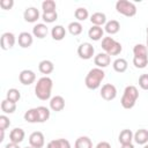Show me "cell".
<instances>
[{
    "label": "cell",
    "instance_id": "obj_13",
    "mask_svg": "<svg viewBox=\"0 0 148 148\" xmlns=\"http://www.w3.org/2000/svg\"><path fill=\"white\" fill-rule=\"evenodd\" d=\"M65 108V99L62 96H54L50 99V109L52 111H56V112H59V111H62Z\"/></svg>",
    "mask_w": 148,
    "mask_h": 148
},
{
    "label": "cell",
    "instance_id": "obj_45",
    "mask_svg": "<svg viewBox=\"0 0 148 148\" xmlns=\"http://www.w3.org/2000/svg\"><path fill=\"white\" fill-rule=\"evenodd\" d=\"M143 148H148V143H146V145L143 146Z\"/></svg>",
    "mask_w": 148,
    "mask_h": 148
},
{
    "label": "cell",
    "instance_id": "obj_36",
    "mask_svg": "<svg viewBox=\"0 0 148 148\" xmlns=\"http://www.w3.org/2000/svg\"><path fill=\"white\" fill-rule=\"evenodd\" d=\"M133 65L136 67V68H145L147 65H148V57L146 58H138V57H133Z\"/></svg>",
    "mask_w": 148,
    "mask_h": 148
},
{
    "label": "cell",
    "instance_id": "obj_5",
    "mask_svg": "<svg viewBox=\"0 0 148 148\" xmlns=\"http://www.w3.org/2000/svg\"><path fill=\"white\" fill-rule=\"evenodd\" d=\"M116 10L127 17H132L136 14V6L128 0H118L116 2Z\"/></svg>",
    "mask_w": 148,
    "mask_h": 148
},
{
    "label": "cell",
    "instance_id": "obj_32",
    "mask_svg": "<svg viewBox=\"0 0 148 148\" xmlns=\"http://www.w3.org/2000/svg\"><path fill=\"white\" fill-rule=\"evenodd\" d=\"M20 98H21V92L17 89H15V88L8 89L7 95H6V99H8V101H10L13 103H16V102L20 101Z\"/></svg>",
    "mask_w": 148,
    "mask_h": 148
},
{
    "label": "cell",
    "instance_id": "obj_10",
    "mask_svg": "<svg viewBox=\"0 0 148 148\" xmlns=\"http://www.w3.org/2000/svg\"><path fill=\"white\" fill-rule=\"evenodd\" d=\"M94 62H95V65L98 67V68H105V67H108L109 65H110V62H111V57L108 54V53H105V52H99L98 54H96L95 56V58H94Z\"/></svg>",
    "mask_w": 148,
    "mask_h": 148
},
{
    "label": "cell",
    "instance_id": "obj_37",
    "mask_svg": "<svg viewBox=\"0 0 148 148\" xmlns=\"http://www.w3.org/2000/svg\"><path fill=\"white\" fill-rule=\"evenodd\" d=\"M10 126V120L6 114L0 116V131H6Z\"/></svg>",
    "mask_w": 148,
    "mask_h": 148
},
{
    "label": "cell",
    "instance_id": "obj_7",
    "mask_svg": "<svg viewBox=\"0 0 148 148\" xmlns=\"http://www.w3.org/2000/svg\"><path fill=\"white\" fill-rule=\"evenodd\" d=\"M101 96L105 101H112L117 96V88L111 83H105L101 88Z\"/></svg>",
    "mask_w": 148,
    "mask_h": 148
},
{
    "label": "cell",
    "instance_id": "obj_41",
    "mask_svg": "<svg viewBox=\"0 0 148 148\" xmlns=\"http://www.w3.org/2000/svg\"><path fill=\"white\" fill-rule=\"evenodd\" d=\"M5 148H20L18 143H14V142H9L5 146Z\"/></svg>",
    "mask_w": 148,
    "mask_h": 148
},
{
    "label": "cell",
    "instance_id": "obj_15",
    "mask_svg": "<svg viewBox=\"0 0 148 148\" xmlns=\"http://www.w3.org/2000/svg\"><path fill=\"white\" fill-rule=\"evenodd\" d=\"M24 131L20 127H16L14 130H12V132L9 133V140L10 142H14V143H21L24 139Z\"/></svg>",
    "mask_w": 148,
    "mask_h": 148
},
{
    "label": "cell",
    "instance_id": "obj_11",
    "mask_svg": "<svg viewBox=\"0 0 148 148\" xmlns=\"http://www.w3.org/2000/svg\"><path fill=\"white\" fill-rule=\"evenodd\" d=\"M18 80L24 86H30L31 83L35 82L36 80V74L31 71V69H23L20 75H18Z\"/></svg>",
    "mask_w": 148,
    "mask_h": 148
},
{
    "label": "cell",
    "instance_id": "obj_18",
    "mask_svg": "<svg viewBox=\"0 0 148 148\" xmlns=\"http://www.w3.org/2000/svg\"><path fill=\"white\" fill-rule=\"evenodd\" d=\"M47 32H49V29H47L46 24H44V23H37V24L32 28V35H34L35 37L39 38V39L44 38V37L47 35Z\"/></svg>",
    "mask_w": 148,
    "mask_h": 148
},
{
    "label": "cell",
    "instance_id": "obj_46",
    "mask_svg": "<svg viewBox=\"0 0 148 148\" xmlns=\"http://www.w3.org/2000/svg\"><path fill=\"white\" fill-rule=\"evenodd\" d=\"M24 148H34V147H31V146H27V147H24Z\"/></svg>",
    "mask_w": 148,
    "mask_h": 148
},
{
    "label": "cell",
    "instance_id": "obj_20",
    "mask_svg": "<svg viewBox=\"0 0 148 148\" xmlns=\"http://www.w3.org/2000/svg\"><path fill=\"white\" fill-rule=\"evenodd\" d=\"M51 36L54 40H62L66 36V29L58 24V25H54L52 29H51Z\"/></svg>",
    "mask_w": 148,
    "mask_h": 148
},
{
    "label": "cell",
    "instance_id": "obj_34",
    "mask_svg": "<svg viewBox=\"0 0 148 148\" xmlns=\"http://www.w3.org/2000/svg\"><path fill=\"white\" fill-rule=\"evenodd\" d=\"M42 18H43V21L46 22V23H53V22L57 21V18H58V13H57V10H54V12H49V13H43V14H42Z\"/></svg>",
    "mask_w": 148,
    "mask_h": 148
},
{
    "label": "cell",
    "instance_id": "obj_35",
    "mask_svg": "<svg viewBox=\"0 0 148 148\" xmlns=\"http://www.w3.org/2000/svg\"><path fill=\"white\" fill-rule=\"evenodd\" d=\"M56 2L53 0H45L42 2V9L43 13H49V12H54L56 10Z\"/></svg>",
    "mask_w": 148,
    "mask_h": 148
},
{
    "label": "cell",
    "instance_id": "obj_8",
    "mask_svg": "<svg viewBox=\"0 0 148 148\" xmlns=\"http://www.w3.org/2000/svg\"><path fill=\"white\" fill-rule=\"evenodd\" d=\"M29 145L34 148H43L45 145V138L44 134L39 131L32 132L29 135Z\"/></svg>",
    "mask_w": 148,
    "mask_h": 148
},
{
    "label": "cell",
    "instance_id": "obj_23",
    "mask_svg": "<svg viewBox=\"0 0 148 148\" xmlns=\"http://www.w3.org/2000/svg\"><path fill=\"white\" fill-rule=\"evenodd\" d=\"M46 148H71V143L67 139H56V140H51Z\"/></svg>",
    "mask_w": 148,
    "mask_h": 148
},
{
    "label": "cell",
    "instance_id": "obj_4",
    "mask_svg": "<svg viewBox=\"0 0 148 148\" xmlns=\"http://www.w3.org/2000/svg\"><path fill=\"white\" fill-rule=\"evenodd\" d=\"M102 49L109 56H118L123 51L121 44L112 37H104L102 39Z\"/></svg>",
    "mask_w": 148,
    "mask_h": 148
},
{
    "label": "cell",
    "instance_id": "obj_25",
    "mask_svg": "<svg viewBox=\"0 0 148 148\" xmlns=\"http://www.w3.org/2000/svg\"><path fill=\"white\" fill-rule=\"evenodd\" d=\"M74 148H92V142L90 140V138L83 135V136H79L75 140L74 143Z\"/></svg>",
    "mask_w": 148,
    "mask_h": 148
},
{
    "label": "cell",
    "instance_id": "obj_17",
    "mask_svg": "<svg viewBox=\"0 0 148 148\" xmlns=\"http://www.w3.org/2000/svg\"><path fill=\"white\" fill-rule=\"evenodd\" d=\"M133 140L138 143V145H146L148 142V130L145 128H140L134 133V138Z\"/></svg>",
    "mask_w": 148,
    "mask_h": 148
},
{
    "label": "cell",
    "instance_id": "obj_38",
    "mask_svg": "<svg viewBox=\"0 0 148 148\" xmlns=\"http://www.w3.org/2000/svg\"><path fill=\"white\" fill-rule=\"evenodd\" d=\"M139 86L143 90H148V74H141L139 77Z\"/></svg>",
    "mask_w": 148,
    "mask_h": 148
},
{
    "label": "cell",
    "instance_id": "obj_29",
    "mask_svg": "<svg viewBox=\"0 0 148 148\" xmlns=\"http://www.w3.org/2000/svg\"><path fill=\"white\" fill-rule=\"evenodd\" d=\"M67 29H68L69 34L73 35V36H77V35H80V34L82 32V30H83V29H82V24H81L80 22H77V21H73V22H71V23L68 24Z\"/></svg>",
    "mask_w": 148,
    "mask_h": 148
},
{
    "label": "cell",
    "instance_id": "obj_3",
    "mask_svg": "<svg viewBox=\"0 0 148 148\" xmlns=\"http://www.w3.org/2000/svg\"><path fill=\"white\" fill-rule=\"evenodd\" d=\"M139 98V91L135 86H127L120 99V104L124 109H132Z\"/></svg>",
    "mask_w": 148,
    "mask_h": 148
},
{
    "label": "cell",
    "instance_id": "obj_2",
    "mask_svg": "<svg viewBox=\"0 0 148 148\" xmlns=\"http://www.w3.org/2000/svg\"><path fill=\"white\" fill-rule=\"evenodd\" d=\"M105 77V73L102 68H98V67H95V68H91L88 74L86 75V79H84V84L88 89L90 90H96L97 88H99L102 81L104 80Z\"/></svg>",
    "mask_w": 148,
    "mask_h": 148
},
{
    "label": "cell",
    "instance_id": "obj_33",
    "mask_svg": "<svg viewBox=\"0 0 148 148\" xmlns=\"http://www.w3.org/2000/svg\"><path fill=\"white\" fill-rule=\"evenodd\" d=\"M74 16H75V18L77 20V22L84 21V20H87L88 16H89L88 9H86L84 7H79V8L75 9V12H74Z\"/></svg>",
    "mask_w": 148,
    "mask_h": 148
},
{
    "label": "cell",
    "instance_id": "obj_27",
    "mask_svg": "<svg viewBox=\"0 0 148 148\" xmlns=\"http://www.w3.org/2000/svg\"><path fill=\"white\" fill-rule=\"evenodd\" d=\"M24 120L28 121V123H38V112H37V108H32V109H29L25 111L24 116H23Z\"/></svg>",
    "mask_w": 148,
    "mask_h": 148
},
{
    "label": "cell",
    "instance_id": "obj_44",
    "mask_svg": "<svg viewBox=\"0 0 148 148\" xmlns=\"http://www.w3.org/2000/svg\"><path fill=\"white\" fill-rule=\"evenodd\" d=\"M146 32H147V39H146V46H147V49H148V27H147V30H146Z\"/></svg>",
    "mask_w": 148,
    "mask_h": 148
},
{
    "label": "cell",
    "instance_id": "obj_31",
    "mask_svg": "<svg viewBox=\"0 0 148 148\" xmlns=\"http://www.w3.org/2000/svg\"><path fill=\"white\" fill-rule=\"evenodd\" d=\"M1 110L3 113H13L16 110V103H13L8 99H3L1 102Z\"/></svg>",
    "mask_w": 148,
    "mask_h": 148
},
{
    "label": "cell",
    "instance_id": "obj_28",
    "mask_svg": "<svg viewBox=\"0 0 148 148\" xmlns=\"http://www.w3.org/2000/svg\"><path fill=\"white\" fill-rule=\"evenodd\" d=\"M133 54L138 58H146L148 57V49L143 44H136L133 47Z\"/></svg>",
    "mask_w": 148,
    "mask_h": 148
},
{
    "label": "cell",
    "instance_id": "obj_24",
    "mask_svg": "<svg viewBox=\"0 0 148 148\" xmlns=\"http://www.w3.org/2000/svg\"><path fill=\"white\" fill-rule=\"evenodd\" d=\"M104 30L109 34V35H114L120 30V23L117 20H110L105 23Z\"/></svg>",
    "mask_w": 148,
    "mask_h": 148
},
{
    "label": "cell",
    "instance_id": "obj_12",
    "mask_svg": "<svg viewBox=\"0 0 148 148\" xmlns=\"http://www.w3.org/2000/svg\"><path fill=\"white\" fill-rule=\"evenodd\" d=\"M39 10L36 8V7H28L25 10H24V13H23V17H24V20L27 21V22H29V23H34V22H36L38 18H39Z\"/></svg>",
    "mask_w": 148,
    "mask_h": 148
},
{
    "label": "cell",
    "instance_id": "obj_26",
    "mask_svg": "<svg viewBox=\"0 0 148 148\" xmlns=\"http://www.w3.org/2000/svg\"><path fill=\"white\" fill-rule=\"evenodd\" d=\"M112 66H113V69L117 73H124V72H126V69L128 67V64H127L126 59H124V58H117L113 61Z\"/></svg>",
    "mask_w": 148,
    "mask_h": 148
},
{
    "label": "cell",
    "instance_id": "obj_19",
    "mask_svg": "<svg viewBox=\"0 0 148 148\" xmlns=\"http://www.w3.org/2000/svg\"><path fill=\"white\" fill-rule=\"evenodd\" d=\"M90 22L92 23V25L101 27V25H103L108 22L106 21V15L102 12H96L90 16Z\"/></svg>",
    "mask_w": 148,
    "mask_h": 148
},
{
    "label": "cell",
    "instance_id": "obj_43",
    "mask_svg": "<svg viewBox=\"0 0 148 148\" xmlns=\"http://www.w3.org/2000/svg\"><path fill=\"white\" fill-rule=\"evenodd\" d=\"M3 138H5V131H1V138H0V142L3 141Z\"/></svg>",
    "mask_w": 148,
    "mask_h": 148
},
{
    "label": "cell",
    "instance_id": "obj_16",
    "mask_svg": "<svg viewBox=\"0 0 148 148\" xmlns=\"http://www.w3.org/2000/svg\"><path fill=\"white\" fill-rule=\"evenodd\" d=\"M133 138H134V133H133L131 130L125 128V130H123V131L119 133L118 140H119V142H120V143H121V146H123V145L132 143Z\"/></svg>",
    "mask_w": 148,
    "mask_h": 148
},
{
    "label": "cell",
    "instance_id": "obj_30",
    "mask_svg": "<svg viewBox=\"0 0 148 148\" xmlns=\"http://www.w3.org/2000/svg\"><path fill=\"white\" fill-rule=\"evenodd\" d=\"M38 123H45L50 118V110L46 106H37Z\"/></svg>",
    "mask_w": 148,
    "mask_h": 148
},
{
    "label": "cell",
    "instance_id": "obj_9",
    "mask_svg": "<svg viewBox=\"0 0 148 148\" xmlns=\"http://www.w3.org/2000/svg\"><path fill=\"white\" fill-rule=\"evenodd\" d=\"M15 42H16V39H15L14 34L7 31V32H3V34L1 35V38H0V46H1L2 50L6 51V50L12 49V47L15 45Z\"/></svg>",
    "mask_w": 148,
    "mask_h": 148
},
{
    "label": "cell",
    "instance_id": "obj_40",
    "mask_svg": "<svg viewBox=\"0 0 148 148\" xmlns=\"http://www.w3.org/2000/svg\"><path fill=\"white\" fill-rule=\"evenodd\" d=\"M96 148H111V145L109 142H106V141H101V142L97 143Z\"/></svg>",
    "mask_w": 148,
    "mask_h": 148
},
{
    "label": "cell",
    "instance_id": "obj_14",
    "mask_svg": "<svg viewBox=\"0 0 148 148\" xmlns=\"http://www.w3.org/2000/svg\"><path fill=\"white\" fill-rule=\"evenodd\" d=\"M17 42H18V45L23 49H27L29 46H31L32 42H34V38H32V35L27 32V31H23L18 35V38H17Z\"/></svg>",
    "mask_w": 148,
    "mask_h": 148
},
{
    "label": "cell",
    "instance_id": "obj_21",
    "mask_svg": "<svg viewBox=\"0 0 148 148\" xmlns=\"http://www.w3.org/2000/svg\"><path fill=\"white\" fill-rule=\"evenodd\" d=\"M104 35V30L102 29V27H97V25H92L89 30H88V37L92 40H99L102 39Z\"/></svg>",
    "mask_w": 148,
    "mask_h": 148
},
{
    "label": "cell",
    "instance_id": "obj_42",
    "mask_svg": "<svg viewBox=\"0 0 148 148\" xmlns=\"http://www.w3.org/2000/svg\"><path fill=\"white\" fill-rule=\"evenodd\" d=\"M121 148H134V146L132 143H128V145H123Z\"/></svg>",
    "mask_w": 148,
    "mask_h": 148
},
{
    "label": "cell",
    "instance_id": "obj_39",
    "mask_svg": "<svg viewBox=\"0 0 148 148\" xmlns=\"http://www.w3.org/2000/svg\"><path fill=\"white\" fill-rule=\"evenodd\" d=\"M13 6H14V1L13 0H1L0 1V7L2 9H6V10L12 9Z\"/></svg>",
    "mask_w": 148,
    "mask_h": 148
},
{
    "label": "cell",
    "instance_id": "obj_22",
    "mask_svg": "<svg viewBox=\"0 0 148 148\" xmlns=\"http://www.w3.org/2000/svg\"><path fill=\"white\" fill-rule=\"evenodd\" d=\"M38 69H39V72H40L42 74L47 75V74H51V73L53 72L54 65H53V62H52L51 60H46V59H45V60H42V61L39 62Z\"/></svg>",
    "mask_w": 148,
    "mask_h": 148
},
{
    "label": "cell",
    "instance_id": "obj_6",
    "mask_svg": "<svg viewBox=\"0 0 148 148\" xmlns=\"http://www.w3.org/2000/svg\"><path fill=\"white\" fill-rule=\"evenodd\" d=\"M94 53H95V49L91 43L84 42V43H81L77 47V56L83 60L91 59Z\"/></svg>",
    "mask_w": 148,
    "mask_h": 148
},
{
    "label": "cell",
    "instance_id": "obj_1",
    "mask_svg": "<svg viewBox=\"0 0 148 148\" xmlns=\"http://www.w3.org/2000/svg\"><path fill=\"white\" fill-rule=\"evenodd\" d=\"M53 87V81L49 76L40 77L35 86V95L40 101H47L51 97V91Z\"/></svg>",
    "mask_w": 148,
    "mask_h": 148
}]
</instances>
